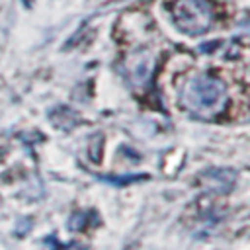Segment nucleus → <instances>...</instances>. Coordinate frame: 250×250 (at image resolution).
<instances>
[{
	"instance_id": "1",
	"label": "nucleus",
	"mask_w": 250,
	"mask_h": 250,
	"mask_svg": "<svg viewBox=\"0 0 250 250\" xmlns=\"http://www.w3.org/2000/svg\"><path fill=\"white\" fill-rule=\"evenodd\" d=\"M186 105L201 115L219 113L227 104V88L221 80L211 76H197L189 80L184 92Z\"/></svg>"
},
{
	"instance_id": "2",
	"label": "nucleus",
	"mask_w": 250,
	"mask_h": 250,
	"mask_svg": "<svg viewBox=\"0 0 250 250\" xmlns=\"http://www.w3.org/2000/svg\"><path fill=\"white\" fill-rule=\"evenodd\" d=\"M172 18L180 31L201 35L215 21V8L209 0H176L172 6Z\"/></svg>"
},
{
	"instance_id": "3",
	"label": "nucleus",
	"mask_w": 250,
	"mask_h": 250,
	"mask_svg": "<svg viewBox=\"0 0 250 250\" xmlns=\"http://www.w3.org/2000/svg\"><path fill=\"white\" fill-rule=\"evenodd\" d=\"M49 119L59 129H72L76 125V121H78V115L68 107H57V109H53L49 113Z\"/></svg>"
},
{
	"instance_id": "4",
	"label": "nucleus",
	"mask_w": 250,
	"mask_h": 250,
	"mask_svg": "<svg viewBox=\"0 0 250 250\" xmlns=\"http://www.w3.org/2000/svg\"><path fill=\"white\" fill-rule=\"evenodd\" d=\"M4 150H6V146H4V143L0 141V160H2V156H4Z\"/></svg>"
}]
</instances>
